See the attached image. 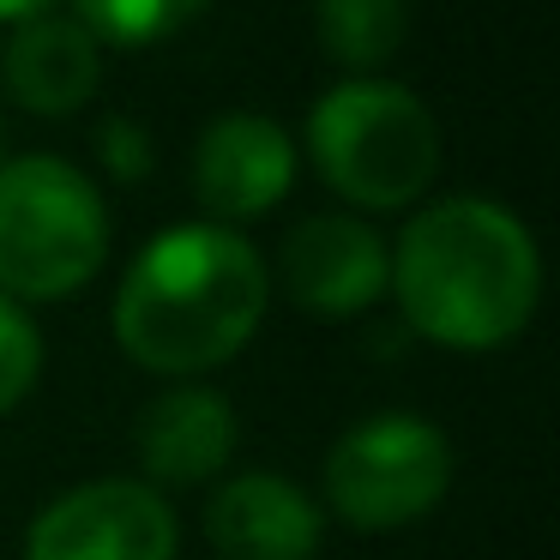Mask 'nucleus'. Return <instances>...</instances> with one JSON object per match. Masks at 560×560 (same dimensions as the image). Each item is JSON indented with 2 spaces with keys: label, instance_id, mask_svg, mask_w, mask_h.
<instances>
[{
  "label": "nucleus",
  "instance_id": "2",
  "mask_svg": "<svg viewBox=\"0 0 560 560\" xmlns=\"http://www.w3.org/2000/svg\"><path fill=\"white\" fill-rule=\"evenodd\" d=\"M266 259L223 223H182L139 247L115 295V338L151 374H206L230 362L266 314Z\"/></svg>",
  "mask_w": 560,
  "mask_h": 560
},
{
  "label": "nucleus",
  "instance_id": "8",
  "mask_svg": "<svg viewBox=\"0 0 560 560\" xmlns=\"http://www.w3.org/2000/svg\"><path fill=\"white\" fill-rule=\"evenodd\" d=\"M295 182V145L278 121L254 109H230L199 133L194 145V194L211 218L230 230L271 211Z\"/></svg>",
  "mask_w": 560,
  "mask_h": 560
},
{
  "label": "nucleus",
  "instance_id": "1",
  "mask_svg": "<svg viewBox=\"0 0 560 560\" xmlns=\"http://www.w3.org/2000/svg\"><path fill=\"white\" fill-rule=\"evenodd\" d=\"M386 283L422 338L446 350H494L524 331L542 266L518 211L482 194H452L404 223Z\"/></svg>",
  "mask_w": 560,
  "mask_h": 560
},
{
  "label": "nucleus",
  "instance_id": "12",
  "mask_svg": "<svg viewBox=\"0 0 560 560\" xmlns=\"http://www.w3.org/2000/svg\"><path fill=\"white\" fill-rule=\"evenodd\" d=\"M314 31L331 61L355 67L368 79L374 67H386L404 49L410 7L404 0H314Z\"/></svg>",
  "mask_w": 560,
  "mask_h": 560
},
{
  "label": "nucleus",
  "instance_id": "16",
  "mask_svg": "<svg viewBox=\"0 0 560 560\" xmlns=\"http://www.w3.org/2000/svg\"><path fill=\"white\" fill-rule=\"evenodd\" d=\"M31 13H49V0H0V19H31Z\"/></svg>",
  "mask_w": 560,
  "mask_h": 560
},
{
  "label": "nucleus",
  "instance_id": "14",
  "mask_svg": "<svg viewBox=\"0 0 560 560\" xmlns=\"http://www.w3.org/2000/svg\"><path fill=\"white\" fill-rule=\"evenodd\" d=\"M43 374V331L13 295H0V416L13 410Z\"/></svg>",
  "mask_w": 560,
  "mask_h": 560
},
{
  "label": "nucleus",
  "instance_id": "11",
  "mask_svg": "<svg viewBox=\"0 0 560 560\" xmlns=\"http://www.w3.org/2000/svg\"><path fill=\"white\" fill-rule=\"evenodd\" d=\"M235 410L223 392L211 386H175L139 410L133 422V446L158 482H206L230 464L235 452Z\"/></svg>",
  "mask_w": 560,
  "mask_h": 560
},
{
  "label": "nucleus",
  "instance_id": "15",
  "mask_svg": "<svg viewBox=\"0 0 560 560\" xmlns=\"http://www.w3.org/2000/svg\"><path fill=\"white\" fill-rule=\"evenodd\" d=\"M97 151L121 182H139V175L151 170V133L139 121H127V115H109V121L97 127Z\"/></svg>",
  "mask_w": 560,
  "mask_h": 560
},
{
  "label": "nucleus",
  "instance_id": "4",
  "mask_svg": "<svg viewBox=\"0 0 560 560\" xmlns=\"http://www.w3.org/2000/svg\"><path fill=\"white\" fill-rule=\"evenodd\" d=\"M307 151L350 206L398 211L434 182L440 127L410 85L343 79L307 109Z\"/></svg>",
  "mask_w": 560,
  "mask_h": 560
},
{
  "label": "nucleus",
  "instance_id": "9",
  "mask_svg": "<svg viewBox=\"0 0 560 560\" xmlns=\"http://www.w3.org/2000/svg\"><path fill=\"white\" fill-rule=\"evenodd\" d=\"M206 536L223 560H314L319 506L290 476L247 470L206 500Z\"/></svg>",
  "mask_w": 560,
  "mask_h": 560
},
{
  "label": "nucleus",
  "instance_id": "7",
  "mask_svg": "<svg viewBox=\"0 0 560 560\" xmlns=\"http://www.w3.org/2000/svg\"><path fill=\"white\" fill-rule=\"evenodd\" d=\"M278 278L295 307L319 319H350L380 302L392 278V247L380 242L374 223L350 218V211H314L283 235Z\"/></svg>",
  "mask_w": 560,
  "mask_h": 560
},
{
  "label": "nucleus",
  "instance_id": "10",
  "mask_svg": "<svg viewBox=\"0 0 560 560\" xmlns=\"http://www.w3.org/2000/svg\"><path fill=\"white\" fill-rule=\"evenodd\" d=\"M0 79L19 109L31 115H73L91 103L103 79V49L73 13H31L13 25L0 49Z\"/></svg>",
  "mask_w": 560,
  "mask_h": 560
},
{
  "label": "nucleus",
  "instance_id": "5",
  "mask_svg": "<svg viewBox=\"0 0 560 560\" xmlns=\"http://www.w3.org/2000/svg\"><path fill=\"white\" fill-rule=\"evenodd\" d=\"M452 440L422 416H368L326 452V500L355 530H398L446 500Z\"/></svg>",
  "mask_w": 560,
  "mask_h": 560
},
{
  "label": "nucleus",
  "instance_id": "17",
  "mask_svg": "<svg viewBox=\"0 0 560 560\" xmlns=\"http://www.w3.org/2000/svg\"><path fill=\"white\" fill-rule=\"evenodd\" d=\"M0 163H7V121H0Z\"/></svg>",
  "mask_w": 560,
  "mask_h": 560
},
{
  "label": "nucleus",
  "instance_id": "6",
  "mask_svg": "<svg viewBox=\"0 0 560 560\" xmlns=\"http://www.w3.org/2000/svg\"><path fill=\"white\" fill-rule=\"evenodd\" d=\"M182 524L151 482L103 476L55 494L25 530V560H175Z\"/></svg>",
  "mask_w": 560,
  "mask_h": 560
},
{
  "label": "nucleus",
  "instance_id": "13",
  "mask_svg": "<svg viewBox=\"0 0 560 560\" xmlns=\"http://www.w3.org/2000/svg\"><path fill=\"white\" fill-rule=\"evenodd\" d=\"M206 0H73V19L97 43H158L182 31Z\"/></svg>",
  "mask_w": 560,
  "mask_h": 560
},
{
  "label": "nucleus",
  "instance_id": "3",
  "mask_svg": "<svg viewBox=\"0 0 560 560\" xmlns=\"http://www.w3.org/2000/svg\"><path fill=\"white\" fill-rule=\"evenodd\" d=\"M109 211L79 163L31 151L0 163V295L55 302L97 278Z\"/></svg>",
  "mask_w": 560,
  "mask_h": 560
}]
</instances>
